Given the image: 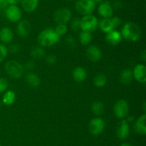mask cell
<instances>
[{
  "mask_svg": "<svg viewBox=\"0 0 146 146\" xmlns=\"http://www.w3.org/2000/svg\"><path fill=\"white\" fill-rule=\"evenodd\" d=\"M121 36L129 42H136L141 38L142 31L138 25L132 21L126 22L121 30Z\"/></svg>",
  "mask_w": 146,
  "mask_h": 146,
  "instance_id": "obj_1",
  "label": "cell"
},
{
  "mask_svg": "<svg viewBox=\"0 0 146 146\" xmlns=\"http://www.w3.org/2000/svg\"><path fill=\"white\" fill-rule=\"evenodd\" d=\"M60 36L53 29H46L39 33L37 38L38 44L42 47H51L58 42Z\"/></svg>",
  "mask_w": 146,
  "mask_h": 146,
  "instance_id": "obj_2",
  "label": "cell"
},
{
  "mask_svg": "<svg viewBox=\"0 0 146 146\" xmlns=\"http://www.w3.org/2000/svg\"><path fill=\"white\" fill-rule=\"evenodd\" d=\"M6 72L13 79H19L24 72V67L16 60H9L7 62L4 66Z\"/></svg>",
  "mask_w": 146,
  "mask_h": 146,
  "instance_id": "obj_3",
  "label": "cell"
},
{
  "mask_svg": "<svg viewBox=\"0 0 146 146\" xmlns=\"http://www.w3.org/2000/svg\"><path fill=\"white\" fill-rule=\"evenodd\" d=\"M96 4V3L94 0H77L75 3V9L81 15H89L95 10Z\"/></svg>",
  "mask_w": 146,
  "mask_h": 146,
  "instance_id": "obj_4",
  "label": "cell"
},
{
  "mask_svg": "<svg viewBox=\"0 0 146 146\" xmlns=\"http://www.w3.org/2000/svg\"><path fill=\"white\" fill-rule=\"evenodd\" d=\"M98 25V19L95 16L92 14L85 15L81 18V27L82 31L92 32L96 29Z\"/></svg>",
  "mask_w": 146,
  "mask_h": 146,
  "instance_id": "obj_5",
  "label": "cell"
},
{
  "mask_svg": "<svg viewBox=\"0 0 146 146\" xmlns=\"http://www.w3.org/2000/svg\"><path fill=\"white\" fill-rule=\"evenodd\" d=\"M71 18H72V13L71 10L66 7L58 9L54 14V19L57 23V24H66L71 21Z\"/></svg>",
  "mask_w": 146,
  "mask_h": 146,
  "instance_id": "obj_6",
  "label": "cell"
},
{
  "mask_svg": "<svg viewBox=\"0 0 146 146\" xmlns=\"http://www.w3.org/2000/svg\"><path fill=\"white\" fill-rule=\"evenodd\" d=\"M105 128V122L101 117H95L90 121L88 124V130L94 136L102 134Z\"/></svg>",
  "mask_w": 146,
  "mask_h": 146,
  "instance_id": "obj_7",
  "label": "cell"
},
{
  "mask_svg": "<svg viewBox=\"0 0 146 146\" xmlns=\"http://www.w3.org/2000/svg\"><path fill=\"white\" fill-rule=\"evenodd\" d=\"M129 112V106L126 100H118L113 106V113L116 117L120 119L125 118L128 115Z\"/></svg>",
  "mask_w": 146,
  "mask_h": 146,
  "instance_id": "obj_8",
  "label": "cell"
},
{
  "mask_svg": "<svg viewBox=\"0 0 146 146\" xmlns=\"http://www.w3.org/2000/svg\"><path fill=\"white\" fill-rule=\"evenodd\" d=\"M5 14L7 18L11 22H17L20 21L22 17V12L17 5L10 4L5 9Z\"/></svg>",
  "mask_w": 146,
  "mask_h": 146,
  "instance_id": "obj_9",
  "label": "cell"
},
{
  "mask_svg": "<svg viewBox=\"0 0 146 146\" xmlns=\"http://www.w3.org/2000/svg\"><path fill=\"white\" fill-rule=\"evenodd\" d=\"M113 9L110 1H104L100 3L98 7V13L103 18H111L113 14Z\"/></svg>",
  "mask_w": 146,
  "mask_h": 146,
  "instance_id": "obj_10",
  "label": "cell"
},
{
  "mask_svg": "<svg viewBox=\"0 0 146 146\" xmlns=\"http://www.w3.org/2000/svg\"><path fill=\"white\" fill-rule=\"evenodd\" d=\"M130 133V126L126 120H122L116 128V135L121 140H125L128 137Z\"/></svg>",
  "mask_w": 146,
  "mask_h": 146,
  "instance_id": "obj_11",
  "label": "cell"
},
{
  "mask_svg": "<svg viewBox=\"0 0 146 146\" xmlns=\"http://www.w3.org/2000/svg\"><path fill=\"white\" fill-rule=\"evenodd\" d=\"M86 57L90 61L93 62H97L102 57V52L98 47L95 45H90L86 52Z\"/></svg>",
  "mask_w": 146,
  "mask_h": 146,
  "instance_id": "obj_12",
  "label": "cell"
},
{
  "mask_svg": "<svg viewBox=\"0 0 146 146\" xmlns=\"http://www.w3.org/2000/svg\"><path fill=\"white\" fill-rule=\"evenodd\" d=\"M133 78L140 83L146 82V67L144 64H138L133 70Z\"/></svg>",
  "mask_w": 146,
  "mask_h": 146,
  "instance_id": "obj_13",
  "label": "cell"
},
{
  "mask_svg": "<svg viewBox=\"0 0 146 146\" xmlns=\"http://www.w3.org/2000/svg\"><path fill=\"white\" fill-rule=\"evenodd\" d=\"M31 24L28 20H22V21H19L17 24V33L19 37H27L31 32Z\"/></svg>",
  "mask_w": 146,
  "mask_h": 146,
  "instance_id": "obj_14",
  "label": "cell"
},
{
  "mask_svg": "<svg viewBox=\"0 0 146 146\" xmlns=\"http://www.w3.org/2000/svg\"><path fill=\"white\" fill-rule=\"evenodd\" d=\"M122 36L120 31L117 30H112L109 32L106 33V42L108 44L112 46H115L119 44L120 42L121 41Z\"/></svg>",
  "mask_w": 146,
  "mask_h": 146,
  "instance_id": "obj_15",
  "label": "cell"
},
{
  "mask_svg": "<svg viewBox=\"0 0 146 146\" xmlns=\"http://www.w3.org/2000/svg\"><path fill=\"white\" fill-rule=\"evenodd\" d=\"M14 38V34L11 29L4 27L0 29V41L4 44H9Z\"/></svg>",
  "mask_w": 146,
  "mask_h": 146,
  "instance_id": "obj_16",
  "label": "cell"
},
{
  "mask_svg": "<svg viewBox=\"0 0 146 146\" xmlns=\"http://www.w3.org/2000/svg\"><path fill=\"white\" fill-rule=\"evenodd\" d=\"M145 114L141 115L135 122L134 125V131L139 135H145L146 127H145Z\"/></svg>",
  "mask_w": 146,
  "mask_h": 146,
  "instance_id": "obj_17",
  "label": "cell"
},
{
  "mask_svg": "<svg viewBox=\"0 0 146 146\" xmlns=\"http://www.w3.org/2000/svg\"><path fill=\"white\" fill-rule=\"evenodd\" d=\"M39 0H21V7L27 12H32L36 9Z\"/></svg>",
  "mask_w": 146,
  "mask_h": 146,
  "instance_id": "obj_18",
  "label": "cell"
},
{
  "mask_svg": "<svg viewBox=\"0 0 146 146\" xmlns=\"http://www.w3.org/2000/svg\"><path fill=\"white\" fill-rule=\"evenodd\" d=\"M133 79V71L130 69H125L121 72L120 74V81L125 85H128L131 84Z\"/></svg>",
  "mask_w": 146,
  "mask_h": 146,
  "instance_id": "obj_19",
  "label": "cell"
},
{
  "mask_svg": "<svg viewBox=\"0 0 146 146\" xmlns=\"http://www.w3.org/2000/svg\"><path fill=\"white\" fill-rule=\"evenodd\" d=\"M73 78L77 82H82L86 79L87 73L85 69L81 67H77L73 71Z\"/></svg>",
  "mask_w": 146,
  "mask_h": 146,
  "instance_id": "obj_20",
  "label": "cell"
},
{
  "mask_svg": "<svg viewBox=\"0 0 146 146\" xmlns=\"http://www.w3.org/2000/svg\"><path fill=\"white\" fill-rule=\"evenodd\" d=\"M25 79L27 84L32 87H38V86L40 85V83H41L39 77L36 73L31 72L27 73Z\"/></svg>",
  "mask_w": 146,
  "mask_h": 146,
  "instance_id": "obj_21",
  "label": "cell"
},
{
  "mask_svg": "<svg viewBox=\"0 0 146 146\" xmlns=\"http://www.w3.org/2000/svg\"><path fill=\"white\" fill-rule=\"evenodd\" d=\"M99 27L102 31L108 33L114 29L113 24L111 18H103L99 23Z\"/></svg>",
  "mask_w": 146,
  "mask_h": 146,
  "instance_id": "obj_22",
  "label": "cell"
},
{
  "mask_svg": "<svg viewBox=\"0 0 146 146\" xmlns=\"http://www.w3.org/2000/svg\"><path fill=\"white\" fill-rule=\"evenodd\" d=\"M30 54L32 58L41 60L46 56V52L42 47H34L30 51Z\"/></svg>",
  "mask_w": 146,
  "mask_h": 146,
  "instance_id": "obj_23",
  "label": "cell"
},
{
  "mask_svg": "<svg viewBox=\"0 0 146 146\" xmlns=\"http://www.w3.org/2000/svg\"><path fill=\"white\" fill-rule=\"evenodd\" d=\"M15 93L11 90H7L2 97V102L6 105H11L15 101Z\"/></svg>",
  "mask_w": 146,
  "mask_h": 146,
  "instance_id": "obj_24",
  "label": "cell"
},
{
  "mask_svg": "<svg viewBox=\"0 0 146 146\" xmlns=\"http://www.w3.org/2000/svg\"><path fill=\"white\" fill-rule=\"evenodd\" d=\"M91 110H92V112L96 115L101 116L104 113L105 107H104V104L101 102L96 101L92 104Z\"/></svg>",
  "mask_w": 146,
  "mask_h": 146,
  "instance_id": "obj_25",
  "label": "cell"
},
{
  "mask_svg": "<svg viewBox=\"0 0 146 146\" xmlns=\"http://www.w3.org/2000/svg\"><path fill=\"white\" fill-rule=\"evenodd\" d=\"M79 41L82 45H88L92 41V35L91 32L81 31L79 34Z\"/></svg>",
  "mask_w": 146,
  "mask_h": 146,
  "instance_id": "obj_26",
  "label": "cell"
},
{
  "mask_svg": "<svg viewBox=\"0 0 146 146\" xmlns=\"http://www.w3.org/2000/svg\"><path fill=\"white\" fill-rule=\"evenodd\" d=\"M107 82L106 76L102 73L96 74L94 79V84L97 87H102L106 85Z\"/></svg>",
  "mask_w": 146,
  "mask_h": 146,
  "instance_id": "obj_27",
  "label": "cell"
},
{
  "mask_svg": "<svg viewBox=\"0 0 146 146\" xmlns=\"http://www.w3.org/2000/svg\"><path fill=\"white\" fill-rule=\"evenodd\" d=\"M71 29L74 32H78L81 30V18L79 17H74V19H71Z\"/></svg>",
  "mask_w": 146,
  "mask_h": 146,
  "instance_id": "obj_28",
  "label": "cell"
},
{
  "mask_svg": "<svg viewBox=\"0 0 146 146\" xmlns=\"http://www.w3.org/2000/svg\"><path fill=\"white\" fill-rule=\"evenodd\" d=\"M65 44L67 48L69 49L70 50H74L76 47V41L75 38L71 35L68 36L65 39Z\"/></svg>",
  "mask_w": 146,
  "mask_h": 146,
  "instance_id": "obj_29",
  "label": "cell"
},
{
  "mask_svg": "<svg viewBox=\"0 0 146 146\" xmlns=\"http://www.w3.org/2000/svg\"><path fill=\"white\" fill-rule=\"evenodd\" d=\"M55 31L58 35L61 37V36L64 35V34H66L67 31H68V27H67L66 24H57L56 27L55 29Z\"/></svg>",
  "mask_w": 146,
  "mask_h": 146,
  "instance_id": "obj_30",
  "label": "cell"
},
{
  "mask_svg": "<svg viewBox=\"0 0 146 146\" xmlns=\"http://www.w3.org/2000/svg\"><path fill=\"white\" fill-rule=\"evenodd\" d=\"M8 54V50L4 44H0V63L2 62L7 57Z\"/></svg>",
  "mask_w": 146,
  "mask_h": 146,
  "instance_id": "obj_31",
  "label": "cell"
},
{
  "mask_svg": "<svg viewBox=\"0 0 146 146\" xmlns=\"http://www.w3.org/2000/svg\"><path fill=\"white\" fill-rule=\"evenodd\" d=\"M9 87L8 81L5 78H0V93L5 92Z\"/></svg>",
  "mask_w": 146,
  "mask_h": 146,
  "instance_id": "obj_32",
  "label": "cell"
},
{
  "mask_svg": "<svg viewBox=\"0 0 146 146\" xmlns=\"http://www.w3.org/2000/svg\"><path fill=\"white\" fill-rule=\"evenodd\" d=\"M46 62L48 64H50V65H54L57 62L56 57L54 54H49V55H48L46 58Z\"/></svg>",
  "mask_w": 146,
  "mask_h": 146,
  "instance_id": "obj_33",
  "label": "cell"
},
{
  "mask_svg": "<svg viewBox=\"0 0 146 146\" xmlns=\"http://www.w3.org/2000/svg\"><path fill=\"white\" fill-rule=\"evenodd\" d=\"M111 21H112L113 24V27L114 29L117 28V27H120L122 24V20L120 17H111Z\"/></svg>",
  "mask_w": 146,
  "mask_h": 146,
  "instance_id": "obj_34",
  "label": "cell"
},
{
  "mask_svg": "<svg viewBox=\"0 0 146 146\" xmlns=\"http://www.w3.org/2000/svg\"><path fill=\"white\" fill-rule=\"evenodd\" d=\"M113 10H118L122 7L123 4L121 0H114L112 3H111Z\"/></svg>",
  "mask_w": 146,
  "mask_h": 146,
  "instance_id": "obj_35",
  "label": "cell"
},
{
  "mask_svg": "<svg viewBox=\"0 0 146 146\" xmlns=\"http://www.w3.org/2000/svg\"><path fill=\"white\" fill-rule=\"evenodd\" d=\"M35 67V63L34 62V61H31V60H29V61L27 62L25 64V68L29 70H33V69Z\"/></svg>",
  "mask_w": 146,
  "mask_h": 146,
  "instance_id": "obj_36",
  "label": "cell"
},
{
  "mask_svg": "<svg viewBox=\"0 0 146 146\" xmlns=\"http://www.w3.org/2000/svg\"><path fill=\"white\" fill-rule=\"evenodd\" d=\"M10 51L13 53H16L19 50V46L18 44H13L10 46Z\"/></svg>",
  "mask_w": 146,
  "mask_h": 146,
  "instance_id": "obj_37",
  "label": "cell"
},
{
  "mask_svg": "<svg viewBox=\"0 0 146 146\" xmlns=\"http://www.w3.org/2000/svg\"><path fill=\"white\" fill-rule=\"evenodd\" d=\"M8 6L9 4L7 0H0V9H6Z\"/></svg>",
  "mask_w": 146,
  "mask_h": 146,
  "instance_id": "obj_38",
  "label": "cell"
},
{
  "mask_svg": "<svg viewBox=\"0 0 146 146\" xmlns=\"http://www.w3.org/2000/svg\"><path fill=\"white\" fill-rule=\"evenodd\" d=\"M8 4H14V5H17V4L20 3L21 0H7Z\"/></svg>",
  "mask_w": 146,
  "mask_h": 146,
  "instance_id": "obj_39",
  "label": "cell"
},
{
  "mask_svg": "<svg viewBox=\"0 0 146 146\" xmlns=\"http://www.w3.org/2000/svg\"><path fill=\"white\" fill-rule=\"evenodd\" d=\"M141 59L143 62L146 61V52L145 50H143L142 52L141 53Z\"/></svg>",
  "mask_w": 146,
  "mask_h": 146,
  "instance_id": "obj_40",
  "label": "cell"
},
{
  "mask_svg": "<svg viewBox=\"0 0 146 146\" xmlns=\"http://www.w3.org/2000/svg\"><path fill=\"white\" fill-rule=\"evenodd\" d=\"M120 146H132V145L129 143H122Z\"/></svg>",
  "mask_w": 146,
  "mask_h": 146,
  "instance_id": "obj_41",
  "label": "cell"
},
{
  "mask_svg": "<svg viewBox=\"0 0 146 146\" xmlns=\"http://www.w3.org/2000/svg\"><path fill=\"white\" fill-rule=\"evenodd\" d=\"M133 116H129V117H128V120H127V122H130V121H132V120H133Z\"/></svg>",
  "mask_w": 146,
  "mask_h": 146,
  "instance_id": "obj_42",
  "label": "cell"
},
{
  "mask_svg": "<svg viewBox=\"0 0 146 146\" xmlns=\"http://www.w3.org/2000/svg\"><path fill=\"white\" fill-rule=\"evenodd\" d=\"M96 3H101L102 1H104V0H94Z\"/></svg>",
  "mask_w": 146,
  "mask_h": 146,
  "instance_id": "obj_43",
  "label": "cell"
},
{
  "mask_svg": "<svg viewBox=\"0 0 146 146\" xmlns=\"http://www.w3.org/2000/svg\"><path fill=\"white\" fill-rule=\"evenodd\" d=\"M68 1H74V0H68Z\"/></svg>",
  "mask_w": 146,
  "mask_h": 146,
  "instance_id": "obj_44",
  "label": "cell"
},
{
  "mask_svg": "<svg viewBox=\"0 0 146 146\" xmlns=\"http://www.w3.org/2000/svg\"><path fill=\"white\" fill-rule=\"evenodd\" d=\"M0 146H2V145H0Z\"/></svg>",
  "mask_w": 146,
  "mask_h": 146,
  "instance_id": "obj_45",
  "label": "cell"
}]
</instances>
